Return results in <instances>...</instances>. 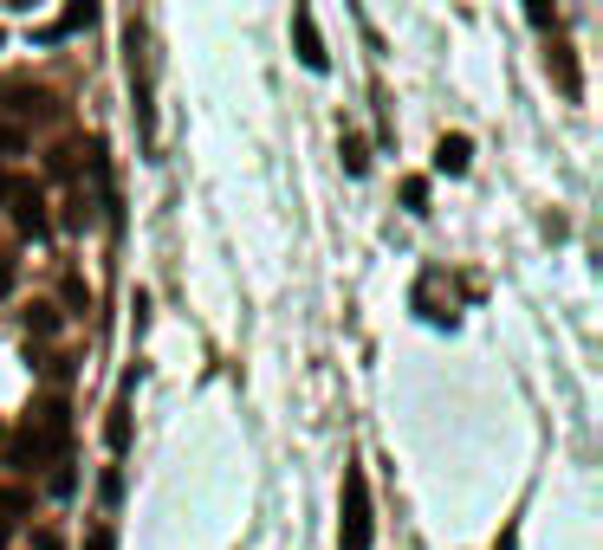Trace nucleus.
Instances as JSON below:
<instances>
[{"label":"nucleus","mask_w":603,"mask_h":550,"mask_svg":"<svg viewBox=\"0 0 603 550\" xmlns=\"http://www.w3.org/2000/svg\"><path fill=\"white\" fill-rule=\"evenodd\" d=\"M66 440H72V414L59 396H46L33 402V414L20 421V434H13V460L27 467V460H52V453H66Z\"/></svg>","instance_id":"obj_1"},{"label":"nucleus","mask_w":603,"mask_h":550,"mask_svg":"<svg viewBox=\"0 0 603 550\" xmlns=\"http://www.w3.org/2000/svg\"><path fill=\"white\" fill-rule=\"evenodd\" d=\"M7 201H13V227L20 233H46V194L33 182H7Z\"/></svg>","instance_id":"obj_6"},{"label":"nucleus","mask_w":603,"mask_h":550,"mask_svg":"<svg viewBox=\"0 0 603 550\" xmlns=\"http://www.w3.org/2000/svg\"><path fill=\"white\" fill-rule=\"evenodd\" d=\"M7 531H13V524H7V518H0V550H7Z\"/></svg>","instance_id":"obj_20"},{"label":"nucleus","mask_w":603,"mask_h":550,"mask_svg":"<svg viewBox=\"0 0 603 550\" xmlns=\"http://www.w3.org/2000/svg\"><path fill=\"white\" fill-rule=\"evenodd\" d=\"M85 550H117V531H111V524H91V538H85Z\"/></svg>","instance_id":"obj_17"},{"label":"nucleus","mask_w":603,"mask_h":550,"mask_svg":"<svg viewBox=\"0 0 603 550\" xmlns=\"http://www.w3.org/2000/svg\"><path fill=\"white\" fill-rule=\"evenodd\" d=\"M33 550H66V544H59L52 531H39V538H33Z\"/></svg>","instance_id":"obj_19"},{"label":"nucleus","mask_w":603,"mask_h":550,"mask_svg":"<svg viewBox=\"0 0 603 550\" xmlns=\"http://www.w3.org/2000/svg\"><path fill=\"white\" fill-rule=\"evenodd\" d=\"M377 538V518H370V479L364 467L344 473V518H338V550H370Z\"/></svg>","instance_id":"obj_2"},{"label":"nucleus","mask_w":603,"mask_h":550,"mask_svg":"<svg viewBox=\"0 0 603 550\" xmlns=\"http://www.w3.org/2000/svg\"><path fill=\"white\" fill-rule=\"evenodd\" d=\"M467 162H474V143H467L461 130L435 143V169H442V176H467Z\"/></svg>","instance_id":"obj_7"},{"label":"nucleus","mask_w":603,"mask_h":550,"mask_svg":"<svg viewBox=\"0 0 603 550\" xmlns=\"http://www.w3.org/2000/svg\"><path fill=\"white\" fill-rule=\"evenodd\" d=\"M293 52H299L305 72H325V66H332V52H325V33H318V13H312V0H293Z\"/></svg>","instance_id":"obj_3"},{"label":"nucleus","mask_w":603,"mask_h":550,"mask_svg":"<svg viewBox=\"0 0 603 550\" xmlns=\"http://www.w3.org/2000/svg\"><path fill=\"white\" fill-rule=\"evenodd\" d=\"M7 98H13V104H7L13 123H46V117H59V98H52V91H39V84H13Z\"/></svg>","instance_id":"obj_5"},{"label":"nucleus","mask_w":603,"mask_h":550,"mask_svg":"<svg viewBox=\"0 0 603 550\" xmlns=\"http://www.w3.org/2000/svg\"><path fill=\"white\" fill-rule=\"evenodd\" d=\"M526 20L532 27H552V20H558V0H526Z\"/></svg>","instance_id":"obj_15"},{"label":"nucleus","mask_w":603,"mask_h":550,"mask_svg":"<svg viewBox=\"0 0 603 550\" xmlns=\"http://www.w3.org/2000/svg\"><path fill=\"white\" fill-rule=\"evenodd\" d=\"M344 169H350V176H364V169H370V149H364V137H344Z\"/></svg>","instance_id":"obj_11"},{"label":"nucleus","mask_w":603,"mask_h":550,"mask_svg":"<svg viewBox=\"0 0 603 550\" xmlns=\"http://www.w3.org/2000/svg\"><path fill=\"white\" fill-rule=\"evenodd\" d=\"M27 324H33L39 337H52V330H59V311H52V304H33V311H27Z\"/></svg>","instance_id":"obj_13"},{"label":"nucleus","mask_w":603,"mask_h":550,"mask_svg":"<svg viewBox=\"0 0 603 550\" xmlns=\"http://www.w3.org/2000/svg\"><path fill=\"white\" fill-rule=\"evenodd\" d=\"M0 292H13V259H0Z\"/></svg>","instance_id":"obj_18"},{"label":"nucleus","mask_w":603,"mask_h":550,"mask_svg":"<svg viewBox=\"0 0 603 550\" xmlns=\"http://www.w3.org/2000/svg\"><path fill=\"white\" fill-rule=\"evenodd\" d=\"M27 149V123H13L7 110H0V156H20Z\"/></svg>","instance_id":"obj_10"},{"label":"nucleus","mask_w":603,"mask_h":550,"mask_svg":"<svg viewBox=\"0 0 603 550\" xmlns=\"http://www.w3.org/2000/svg\"><path fill=\"white\" fill-rule=\"evenodd\" d=\"M91 20H98V0H66V13H59L39 39H66V33H78V27H91Z\"/></svg>","instance_id":"obj_8"},{"label":"nucleus","mask_w":603,"mask_h":550,"mask_svg":"<svg viewBox=\"0 0 603 550\" xmlns=\"http://www.w3.org/2000/svg\"><path fill=\"white\" fill-rule=\"evenodd\" d=\"M0 201H7V176H0Z\"/></svg>","instance_id":"obj_21"},{"label":"nucleus","mask_w":603,"mask_h":550,"mask_svg":"<svg viewBox=\"0 0 603 550\" xmlns=\"http://www.w3.org/2000/svg\"><path fill=\"white\" fill-rule=\"evenodd\" d=\"M27 512V492H13V486H0V518L13 524V518Z\"/></svg>","instance_id":"obj_14"},{"label":"nucleus","mask_w":603,"mask_h":550,"mask_svg":"<svg viewBox=\"0 0 603 550\" xmlns=\"http://www.w3.org/2000/svg\"><path fill=\"white\" fill-rule=\"evenodd\" d=\"M105 434H111V447H123V440H130V414H123V402L111 408V428H105Z\"/></svg>","instance_id":"obj_16"},{"label":"nucleus","mask_w":603,"mask_h":550,"mask_svg":"<svg viewBox=\"0 0 603 550\" xmlns=\"http://www.w3.org/2000/svg\"><path fill=\"white\" fill-rule=\"evenodd\" d=\"M403 208H409V214H428V182H422V176L403 182Z\"/></svg>","instance_id":"obj_12"},{"label":"nucleus","mask_w":603,"mask_h":550,"mask_svg":"<svg viewBox=\"0 0 603 550\" xmlns=\"http://www.w3.org/2000/svg\"><path fill=\"white\" fill-rule=\"evenodd\" d=\"M545 66L558 72V91H565V98H577V59H571V46H565V39H552V52H545Z\"/></svg>","instance_id":"obj_9"},{"label":"nucleus","mask_w":603,"mask_h":550,"mask_svg":"<svg viewBox=\"0 0 603 550\" xmlns=\"http://www.w3.org/2000/svg\"><path fill=\"white\" fill-rule=\"evenodd\" d=\"M415 311L428 318V324H454V292L442 272H422V286H415Z\"/></svg>","instance_id":"obj_4"}]
</instances>
